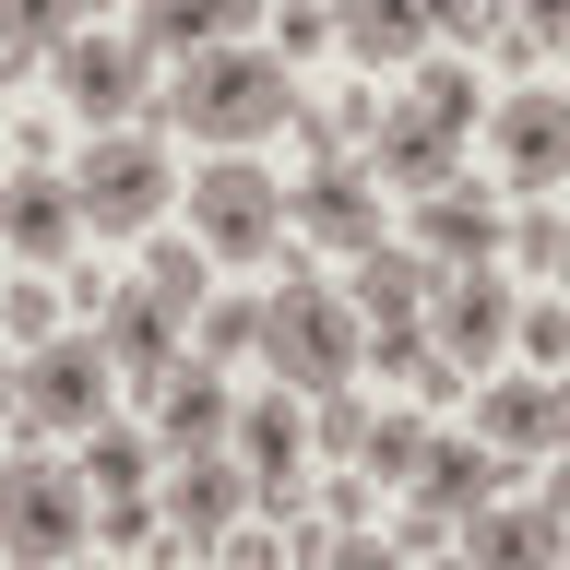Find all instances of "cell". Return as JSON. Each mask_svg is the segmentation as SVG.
Wrapping results in <instances>:
<instances>
[{"label": "cell", "instance_id": "9", "mask_svg": "<svg viewBox=\"0 0 570 570\" xmlns=\"http://www.w3.org/2000/svg\"><path fill=\"white\" fill-rule=\"evenodd\" d=\"M226 452L249 463V499H262L274 523H297V499H309V416H297L285 392L238 404V440H226Z\"/></svg>", "mask_w": 570, "mask_h": 570}, {"label": "cell", "instance_id": "13", "mask_svg": "<svg viewBox=\"0 0 570 570\" xmlns=\"http://www.w3.org/2000/svg\"><path fill=\"white\" fill-rule=\"evenodd\" d=\"M71 238H83V203H71V178L24 155V167L0 178V249H12V262H71Z\"/></svg>", "mask_w": 570, "mask_h": 570}, {"label": "cell", "instance_id": "29", "mask_svg": "<svg viewBox=\"0 0 570 570\" xmlns=\"http://www.w3.org/2000/svg\"><path fill=\"white\" fill-rule=\"evenodd\" d=\"M356 440H368V404H356V381H345V392H321V416H309V452L356 463Z\"/></svg>", "mask_w": 570, "mask_h": 570}, {"label": "cell", "instance_id": "26", "mask_svg": "<svg viewBox=\"0 0 570 570\" xmlns=\"http://www.w3.org/2000/svg\"><path fill=\"white\" fill-rule=\"evenodd\" d=\"M142 285H155L167 309H203V297H214V249L203 238H155V249H142Z\"/></svg>", "mask_w": 570, "mask_h": 570}, {"label": "cell", "instance_id": "7", "mask_svg": "<svg viewBox=\"0 0 570 570\" xmlns=\"http://www.w3.org/2000/svg\"><path fill=\"white\" fill-rule=\"evenodd\" d=\"M511 321H523V297L499 285V262H452V274L428 285V333H440V356H452L463 381H488L499 356H511Z\"/></svg>", "mask_w": 570, "mask_h": 570}, {"label": "cell", "instance_id": "1", "mask_svg": "<svg viewBox=\"0 0 570 570\" xmlns=\"http://www.w3.org/2000/svg\"><path fill=\"white\" fill-rule=\"evenodd\" d=\"M155 107H167V131H190L203 155H249L262 131H297V119H309L297 60L238 48V36H226V48H190V60H178V83H167Z\"/></svg>", "mask_w": 570, "mask_h": 570}, {"label": "cell", "instance_id": "27", "mask_svg": "<svg viewBox=\"0 0 570 570\" xmlns=\"http://www.w3.org/2000/svg\"><path fill=\"white\" fill-rule=\"evenodd\" d=\"M71 36H83V0H0V48L48 60V48H71Z\"/></svg>", "mask_w": 570, "mask_h": 570}, {"label": "cell", "instance_id": "33", "mask_svg": "<svg viewBox=\"0 0 570 570\" xmlns=\"http://www.w3.org/2000/svg\"><path fill=\"white\" fill-rule=\"evenodd\" d=\"M416 107H428V119H452V131H475V71H452V60H440V71L416 83Z\"/></svg>", "mask_w": 570, "mask_h": 570}, {"label": "cell", "instance_id": "4", "mask_svg": "<svg viewBox=\"0 0 570 570\" xmlns=\"http://www.w3.org/2000/svg\"><path fill=\"white\" fill-rule=\"evenodd\" d=\"M96 534V488H83V463H48L24 440V452H0V559H71Z\"/></svg>", "mask_w": 570, "mask_h": 570}, {"label": "cell", "instance_id": "10", "mask_svg": "<svg viewBox=\"0 0 570 570\" xmlns=\"http://www.w3.org/2000/svg\"><path fill=\"white\" fill-rule=\"evenodd\" d=\"M96 333H107V356H119V381H155V392H167V368L190 356V309H167L155 285H107Z\"/></svg>", "mask_w": 570, "mask_h": 570}, {"label": "cell", "instance_id": "22", "mask_svg": "<svg viewBox=\"0 0 570 570\" xmlns=\"http://www.w3.org/2000/svg\"><path fill=\"white\" fill-rule=\"evenodd\" d=\"M333 36H345L368 71H392V60L428 48V0H333Z\"/></svg>", "mask_w": 570, "mask_h": 570}, {"label": "cell", "instance_id": "20", "mask_svg": "<svg viewBox=\"0 0 570 570\" xmlns=\"http://www.w3.org/2000/svg\"><path fill=\"white\" fill-rule=\"evenodd\" d=\"M345 285H356V321H428V285H440V262H428V249H392V238H368Z\"/></svg>", "mask_w": 570, "mask_h": 570}, {"label": "cell", "instance_id": "24", "mask_svg": "<svg viewBox=\"0 0 570 570\" xmlns=\"http://www.w3.org/2000/svg\"><path fill=\"white\" fill-rule=\"evenodd\" d=\"M142 475H155V440H142V428H119V416L83 428V488H96V499H131Z\"/></svg>", "mask_w": 570, "mask_h": 570}, {"label": "cell", "instance_id": "31", "mask_svg": "<svg viewBox=\"0 0 570 570\" xmlns=\"http://www.w3.org/2000/svg\"><path fill=\"white\" fill-rule=\"evenodd\" d=\"M0 333H12V345H48V333H60V297H48V285H0Z\"/></svg>", "mask_w": 570, "mask_h": 570}, {"label": "cell", "instance_id": "2", "mask_svg": "<svg viewBox=\"0 0 570 570\" xmlns=\"http://www.w3.org/2000/svg\"><path fill=\"white\" fill-rule=\"evenodd\" d=\"M262 368H274L285 392H345L356 368H368V321H356V297H333V285H309V262H285V285L262 297Z\"/></svg>", "mask_w": 570, "mask_h": 570}, {"label": "cell", "instance_id": "25", "mask_svg": "<svg viewBox=\"0 0 570 570\" xmlns=\"http://www.w3.org/2000/svg\"><path fill=\"white\" fill-rule=\"evenodd\" d=\"M416 463H428L416 416H368V440H356V475H368V488H416Z\"/></svg>", "mask_w": 570, "mask_h": 570}, {"label": "cell", "instance_id": "6", "mask_svg": "<svg viewBox=\"0 0 570 570\" xmlns=\"http://www.w3.org/2000/svg\"><path fill=\"white\" fill-rule=\"evenodd\" d=\"M12 381H24V416H12V428H71V440H83V428L107 416L119 356H107V333H48V345H24Z\"/></svg>", "mask_w": 570, "mask_h": 570}, {"label": "cell", "instance_id": "11", "mask_svg": "<svg viewBox=\"0 0 570 570\" xmlns=\"http://www.w3.org/2000/svg\"><path fill=\"white\" fill-rule=\"evenodd\" d=\"M48 71H60V96L83 107V131H119L142 107V36H71V48H48Z\"/></svg>", "mask_w": 570, "mask_h": 570}, {"label": "cell", "instance_id": "30", "mask_svg": "<svg viewBox=\"0 0 570 570\" xmlns=\"http://www.w3.org/2000/svg\"><path fill=\"white\" fill-rule=\"evenodd\" d=\"M511 345H523L534 368H570V297H547V309H523V321H511Z\"/></svg>", "mask_w": 570, "mask_h": 570}, {"label": "cell", "instance_id": "28", "mask_svg": "<svg viewBox=\"0 0 570 570\" xmlns=\"http://www.w3.org/2000/svg\"><path fill=\"white\" fill-rule=\"evenodd\" d=\"M262 345V309H249V297H203V309H190V356H203V368H226V356H249Z\"/></svg>", "mask_w": 570, "mask_h": 570}, {"label": "cell", "instance_id": "12", "mask_svg": "<svg viewBox=\"0 0 570 570\" xmlns=\"http://www.w3.org/2000/svg\"><path fill=\"white\" fill-rule=\"evenodd\" d=\"M167 534L178 547H226V523L249 511V463L238 452H167Z\"/></svg>", "mask_w": 570, "mask_h": 570}, {"label": "cell", "instance_id": "38", "mask_svg": "<svg viewBox=\"0 0 570 570\" xmlns=\"http://www.w3.org/2000/svg\"><path fill=\"white\" fill-rule=\"evenodd\" d=\"M368 499H381V488H368V475H333V488H321V523L345 534V523H356V511H368Z\"/></svg>", "mask_w": 570, "mask_h": 570}, {"label": "cell", "instance_id": "36", "mask_svg": "<svg viewBox=\"0 0 570 570\" xmlns=\"http://www.w3.org/2000/svg\"><path fill=\"white\" fill-rule=\"evenodd\" d=\"M499 12H511V0H428V36H463V48H475Z\"/></svg>", "mask_w": 570, "mask_h": 570}, {"label": "cell", "instance_id": "32", "mask_svg": "<svg viewBox=\"0 0 570 570\" xmlns=\"http://www.w3.org/2000/svg\"><path fill=\"white\" fill-rule=\"evenodd\" d=\"M321 36H333V0H285L274 12V60H309Z\"/></svg>", "mask_w": 570, "mask_h": 570}, {"label": "cell", "instance_id": "37", "mask_svg": "<svg viewBox=\"0 0 570 570\" xmlns=\"http://www.w3.org/2000/svg\"><path fill=\"white\" fill-rule=\"evenodd\" d=\"M511 24H523L534 48H570V0H511Z\"/></svg>", "mask_w": 570, "mask_h": 570}, {"label": "cell", "instance_id": "35", "mask_svg": "<svg viewBox=\"0 0 570 570\" xmlns=\"http://www.w3.org/2000/svg\"><path fill=\"white\" fill-rule=\"evenodd\" d=\"M155 523H167V511H142V488L131 499H96V534H107V547H155Z\"/></svg>", "mask_w": 570, "mask_h": 570}, {"label": "cell", "instance_id": "23", "mask_svg": "<svg viewBox=\"0 0 570 570\" xmlns=\"http://www.w3.org/2000/svg\"><path fill=\"white\" fill-rule=\"evenodd\" d=\"M416 499L463 523L475 499H499V452H488V440H428V463H416Z\"/></svg>", "mask_w": 570, "mask_h": 570}, {"label": "cell", "instance_id": "14", "mask_svg": "<svg viewBox=\"0 0 570 570\" xmlns=\"http://www.w3.org/2000/svg\"><path fill=\"white\" fill-rule=\"evenodd\" d=\"M285 214H297L309 238H333V249H368V238H381V167H356V155H321V167L285 190Z\"/></svg>", "mask_w": 570, "mask_h": 570}, {"label": "cell", "instance_id": "42", "mask_svg": "<svg viewBox=\"0 0 570 570\" xmlns=\"http://www.w3.org/2000/svg\"><path fill=\"white\" fill-rule=\"evenodd\" d=\"M559 285H570V214H559Z\"/></svg>", "mask_w": 570, "mask_h": 570}, {"label": "cell", "instance_id": "8", "mask_svg": "<svg viewBox=\"0 0 570 570\" xmlns=\"http://www.w3.org/2000/svg\"><path fill=\"white\" fill-rule=\"evenodd\" d=\"M488 155L511 190H559L570 178V96L559 83H511V96L488 107Z\"/></svg>", "mask_w": 570, "mask_h": 570}, {"label": "cell", "instance_id": "40", "mask_svg": "<svg viewBox=\"0 0 570 570\" xmlns=\"http://www.w3.org/2000/svg\"><path fill=\"white\" fill-rule=\"evenodd\" d=\"M547 511H559V523H570V452H559V475H547Z\"/></svg>", "mask_w": 570, "mask_h": 570}, {"label": "cell", "instance_id": "15", "mask_svg": "<svg viewBox=\"0 0 570 570\" xmlns=\"http://www.w3.org/2000/svg\"><path fill=\"white\" fill-rule=\"evenodd\" d=\"M368 167H381V190H440V178H463V131L452 119H428L416 96L404 107H381V131H368Z\"/></svg>", "mask_w": 570, "mask_h": 570}, {"label": "cell", "instance_id": "21", "mask_svg": "<svg viewBox=\"0 0 570 570\" xmlns=\"http://www.w3.org/2000/svg\"><path fill=\"white\" fill-rule=\"evenodd\" d=\"M262 0H142V60H190V48H226V36L249 24Z\"/></svg>", "mask_w": 570, "mask_h": 570}, {"label": "cell", "instance_id": "41", "mask_svg": "<svg viewBox=\"0 0 570 570\" xmlns=\"http://www.w3.org/2000/svg\"><path fill=\"white\" fill-rule=\"evenodd\" d=\"M547 404H559V452H570V368H559V381H547Z\"/></svg>", "mask_w": 570, "mask_h": 570}, {"label": "cell", "instance_id": "39", "mask_svg": "<svg viewBox=\"0 0 570 570\" xmlns=\"http://www.w3.org/2000/svg\"><path fill=\"white\" fill-rule=\"evenodd\" d=\"M12 416H24V381H12V356H0V428H12Z\"/></svg>", "mask_w": 570, "mask_h": 570}, {"label": "cell", "instance_id": "3", "mask_svg": "<svg viewBox=\"0 0 570 570\" xmlns=\"http://www.w3.org/2000/svg\"><path fill=\"white\" fill-rule=\"evenodd\" d=\"M60 178H71V203H83V238H142L178 203V167H167L155 131H83V155Z\"/></svg>", "mask_w": 570, "mask_h": 570}, {"label": "cell", "instance_id": "17", "mask_svg": "<svg viewBox=\"0 0 570 570\" xmlns=\"http://www.w3.org/2000/svg\"><path fill=\"white\" fill-rule=\"evenodd\" d=\"M452 547L488 559V570H547V559H570V523L559 511H488V499H475V511L452 523Z\"/></svg>", "mask_w": 570, "mask_h": 570}, {"label": "cell", "instance_id": "5", "mask_svg": "<svg viewBox=\"0 0 570 570\" xmlns=\"http://www.w3.org/2000/svg\"><path fill=\"white\" fill-rule=\"evenodd\" d=\"M190 238H203L214 262H274L285 249V178H262L249 155L190 167Z\"/></svg>", "mask_w": 570, "mask_h": 570}, {"label": "cell", "instance_id": "18", "mask_svg": "<svg viewBox=\"0 0 570 570\" xmlns=\"http://www.w3.org/2000/svg\"><path fill=\"white\" fill-rule=\"evenodd\" d=\"M416 249L440 262V274H452V262H499V203L463 190V178H440V190L416 203Z\"/></svg>", "mask_w": 570, "mask_h": 570}, {"label": "cell", "instance_id": "19", "mask_svg": "<svg viewBox=\"0 0 570 570\" xmlns=\"http://www.w3.org/2000/svg\"><path fill=\"white\" fill-rule=\"evenodd\" d=\"M475 440H488L499 463L559 452V404H547V381H475Z\"/></svg>", "mask_w": 570, "mask_h": 570}, {"label": "cell", "instance_id": "34", "mask_svg": "<svg viewBox=\"0 0 570 570\" xmlns=\"http://www.w3.org/2000/svg\"><path fill=\"white\" fill-rule=\"evenodd\" d=\"M499 249H511L523 274H559V214H523V226H499Z\"/></svg>", "mask_w": 570, "mask_h": 570}, {"label": "cell", "instance_id": "16", "mask_svg": "<svg viewBox=\"0 0 570 570\" xmlns=\"http://www.w3.org/2000/svg\"><path fill=\"white\" fill-rule=\"evenodd\" d=\"M226 440H238V392L203 356H178L167 392H155V452H226Z\"/></svg>", "mask_w": 570, "mask_h": 570}]
</instances>
